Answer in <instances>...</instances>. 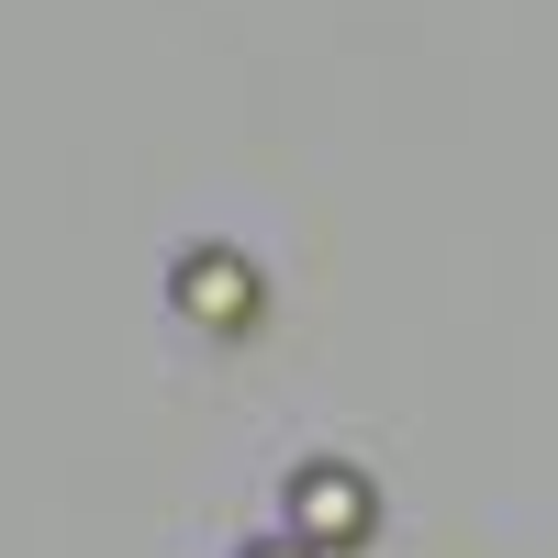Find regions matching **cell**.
I'll list each match as a JSON object with an SVG mask.
<instances>
[{"label": "cell", "instance_id": "obj_3", "mask_svg": "<svg viewBox=\"0 0 558 558\" xmlns=\"http://www.w3.org/2000/svg\"><path fill=\"white\" fill-rule=\"evenodd\" d=\"M246 558H313V547H302V536H268V547H246Z\"/></svg>", "mask_w": 558, "mask_h": 558}, {"label": "cell", "instance_id": "obj_1", "mask_svg": "<svg viewBox=\"0 0 558 558\" xmlns=\"http://www.w3.org/2000/svg\"><path fill=\"white\" fill-rule=\"evenodd\" d=\"M279 502H291V536H302V547H357V536H368V481L336 470V458L291 470V481H279Z\"/></svg>", "mask_w": 558, "mask_h": 558}, {"label": "cell", "instance_id": "obj_2", "mask_svg": "<svg viewBox=\"0 0 558 558\" xmlns=\"http://www.w3.org/2000/svg\"><path fill=\"white\" fill-rule=\"evenodd\" d=\"M168 302L191 313V324H213V336H235V324H257V268L235 246H191V257L168 268Z\"/></svg>", "mask_w": 558, "mask_h": 558}]
</instances>
